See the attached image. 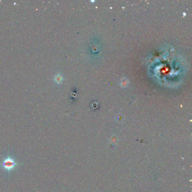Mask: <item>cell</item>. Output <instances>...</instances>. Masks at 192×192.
Wrapping results in <instances>:
<instances>
[{"label": "cell", "instance_id": "2", "mask_svg": "<svg viewBox=\"0 0 192 192\" xmlns=\"http://www.w3.org/2000/svg\"><path fill=\"white\" fill-rule=\"evenodd\" d=\"M129 85V80L126 78H123L120 81V86L122 87H126Z\"/></svg>", "mask_w": 192, "mask_h": 192}, {"label": "cell", "instance_id": "1", "mask_svg": "<svg viewBox=\"0 0 192 192\" xmlns=\"http://www.w3.org/2000/svg\"><path fill=\"white\" fill-rule=\"evenodd\" d=\"M17 163L14 160L13 158L10 157H7L3 161L2 163H1L2 167L7 171H11L16 167Z\"/></svg>", "mask_w": 192, "mask_h": 192}]
</instances>
